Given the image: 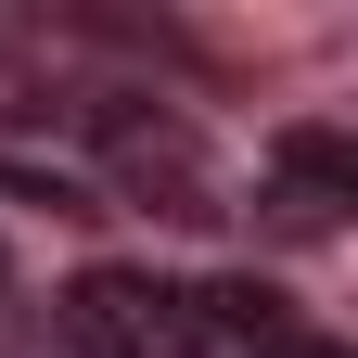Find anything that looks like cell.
I'll list each match as a JSON object with an SVG mask.
<instances>
[{"mask_svg":"<svg viewBox=\"0 0 358 358\" xmlns=\"http://www.w3.org/2000/svg\"><path fill=\"white\" fill-rule=\"evenodd\" d=\"M345 205H358V141L345 128H268V166H256V217L282 243H320L345 231Z\"/></svg>","mask_w":358,"mask_h":358,"instance_id":"7a4b0ae2","label":"cell"},{"mask_svg":"<svg viewBox=\"0 0 358 358\" xmlns=\"http://www.w3.org/2000/svg\"><path fill=\"white\" fill-rule=\"evenodd\" d=\"M268 282H179V268H77L52 294L64 358H231L243 307Z\"/></svg>","mask_w":358,"mask_h":358,"instance_id":"6da1fadb","label":"cell"},{"mask_svg":"<svg viewBox=\"0 0 358 358\" xmlns=\"http://www.w3.org/2000/svg\"><path fill=\"white\" fill-rule=\"evenodd\" d=\"M231 358H345V345H333V333H307L282 294H256V307H243V333H231Z\"/></svg>","mask_w":358,"mask_h":358,"instance_id":"3957f363","label":"cell"}]
</instances>
